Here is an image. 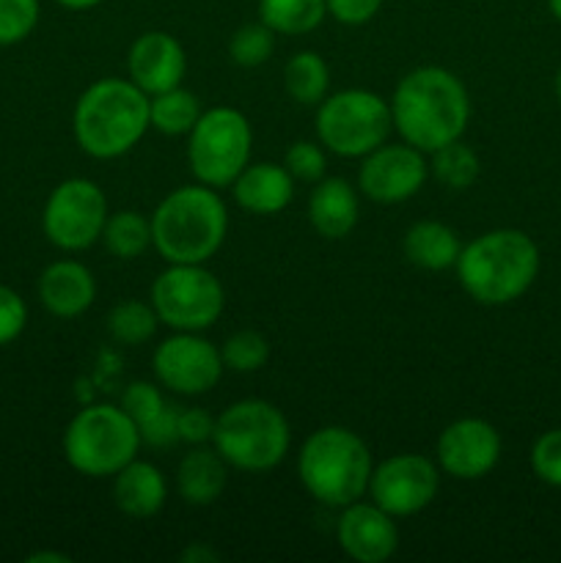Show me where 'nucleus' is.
Wrapping results in <instances>:
<instances>
[{
    "label": "nucleus",
    "mask_w": 561,
    "mask_h": 563,
    "mask_svg": "<svg viewBox=\"0 0 561 563\" xmlns=\"http://www.w3.org/2000/svg\"><path fill=\"white\" fill-rule=\"evenodd\" d=\"M152 308L160 324L179 333H201L212 328L226 306L218 275L204 264H168L152 284Z\"/></svg>",
    "instance_id": "9d476101"
},
{
    "label": "nucleus",
    "mask_w": 561,
    "mask_h": 563,
    "mask_svg": "<svg viewBox=\"0 0 561 563\" xmlns=\"http://www.w3.org/2000/svg\"><path fill=\"white\" fill-rule=\"evenodd\" d=\"M138 432H141V443L152 445V449H168V445L179 443V410L165 407L152 421L138 427Z\"/></svg>",
    "instance_id": "e433bc0d"
},
{
    "label": "nucleus",
    "mask_w": 561,
    "mask_h": 563,
    "mask_svg": "<svg viewBox=\"0 0 561 563\" xmlns=\"http://www.w3.org/2000/svg\"><path fill=\"white\" fill-rule=\"evenodd\" d=\"M38 0H0V47L25 42L38 25Z\"/></svg>",
    "instance_id": "2f4dec72"
},
{
    "label": "nucleus",
    "mask_w": 561,
    "mask_h": 563,
    "mask_svg": "<svg viewBox=\"0 0 561 563\" xmlns=\"http://www.w3.org/2000/svg\"><path fill=\"white\" fill-rule=\"evenodd\" d=\"M152 247L168 264H207L229 234V209L215 187L170 190L152 212Z\"/></svg>",
    "instance_id": "20e7f679"
},
{
    "label": "nucleus",
    "mask_w": 561,
    "mask_h": 563,
    "mask_svg": "<svg viewBox=\"0 0 561 563\" xmlns=\"http://www.w3.org/2000/svg\"><path fill=\"white\" fill-rule=\"evenodd\" d=\"M328 14L324 0H258V20L280 36H306Z\"/></svg>",
    "instance_id": "b1692460"
},
{
    "label": "nucleus",
    "mask_w": 561,
    "mask_h": 563,
    "mask_svg": "<svg viewBox=\"0 0 561 563\" xmlns=\"http://www.w3.org/2000/svg\"><path fill=\"white\" fill-rule=\"evenodd\" d=\"M501 432L484 418H457L440 432L435 460L457 482H479L501 462Z\"/></svg>",
    "instance_id": "2eb2a0df"
},
{
    "label": "nucleus",
    "mask_w": 561,
    "mask_h": 563,
    "mask_svg": "<svg viewBox=\"0 0 561 563\" xmlns=\"http://www.w3.org/2000/svg\"><path fill=\"white\" fill-rule=\"evenodd\" d=\"M168 498V482L152 462L132 460L113 476V500L121 515L132 520H152L160 515Z\"/></svg>",
    "instance_id": "412c9836"
},
{
    "label": "nucleus",
    "mask_w": 561,
    "mask_h": 563,
    "mask_svg": "<svg viewBox=\"0 0 561 563\" xmlns=\"http://www.w3.org/2000/svg\"><path fill=\"white\" fill-rule=\"evenodd\" d=\"M284 165L295 176V181H314L317 185L324 176V168H328V157H324L322 143L297 141L286 152Z\"/></svg>",
    "instance_id": "72a5a7b5"
},
{
    "label": "nucleus",
    "mask_w": 561,
    "mask_h": 563,
    "mask_svg": "<svg viewBox=\"0 0 561 563\" xmlns=\"http://www.w3.org/2000/svg\"><path fill=\"white\" fill-rule=\"evenodd\" d=\"M105 220H108V198L102 187L77 176L61 181L50 192L42 212V229L58 251L77 253L102 240Z\"/></svg>",
    "instance_id": "9b49d317"
},
{
    "label": "nucleus",
    "mask_w": 561,
    "mask_h": 563,
    "mask_svg": "<svg viewBox=\"0 0 561 563\" xmlns=\"http://www.w3.org/2000/svg\"><path fill=\"white\" fill-rule=\"evenodd\" d=\"M215 418L201 407H187L179 410V443L187 445H207L212 443Z\"/></svg>",
    "instance_id": "4c0bfd02"
},
{
    "label": "nucleus",
    "mask_w": 561,
    "mask_h": 563,
    "mask_svg": "<svg viewBox=\"0 0 561 563\" xmlns=\"http://www.w3.org/2000/svg\"><path fill=\"white\" fill-rule=\"evenodd\" d=\"M102 242L116 258L132 262L152 247V220L143 218L135 209H121V212L108 214Z\"/></svg>",
    "instance_id": "bb28decb"
},
{
    "label": "nucleus",
    "mask_w": 561,
    "mask_h": 563,
    "mask_svg": "<svg viewBox=\"0 0 561 563\" xmlns=\"http://www.w3.org/2000/svg\"><path fill=\"white\" fill-rule=\"evenodd\" d=\"M402 251L413 267L427 269V273H443L457 264L462 242L451 225L440 223V220H418L407 229Z\"/></svg>",
    "instance_id": "5701e85b"
},
{
    "label": "nucleus",
    "mask_w": 561,
    "mask_h": 563,
    "mask_svg": "<svg viewBox=\"0 0 561 563\" xmlns=\"http://www.w3.org/2000/svg\"><path fill=\"white\" fill-rule=\"evenodd\" d=\"M28 324V306L11 286L0 284V346L22 335Z\"/></svg>",
    "instance_id": "c9c22d12"
},
{
    "label": "nucleus",
    "mask_w": 561,
    "mask_h": 563,
    "mask_svg": "<svg viewBox=\"0 0 561 563\" xmlns=\"http://www.w3.org/2000/svg\"><path fill=\"white\" fill-rule=\"evenodd\" d=\"M154 377L163 388L179 396H204L220 383L226 366L220 350L198 333L168 335L152 357Z\"/></svg>",
    "instance_id": "f8f14e48"
},
{
    "label": "nucleus",
    "mask_w": 561,
    "mask_h": 563,
    "mask_svg": "<svg viewBox=\"0 0 561 563\" xmlns=\"http://www.w3.org/2000/svg\"><path fill=\"white\" fill-rule=\"evenodd\" d=\"M182 561L185 563H198V561H218V553L209 548H204V544H190V548L182 553Z\"/></svg>",
    "instance_id": "ea45409f"
},
{
    "label": "nucleus",
    "mask_w": 561,
    "mask_h": 563,
    "mask_svg": "<svg viewBox=\"0 0 561 563\" xmlns=\"http://www.w3.org/2000/svg\"><path fill=\"white\" fill-rule=\"evenodd\" d=\"M138 423L121 405H88L66 427L61 449L72 471L88 478H113L141 451Z\"/></svg>",
    "instance_id": "0eeeda50"
},
{
    "label": "nucleus",
    "mask_w": 561,
    "mask_h": 563,
    "mask_svg": "<svg viewBox=\"0 0 561 563\" xmlns=\"http://www.w3.org/2000/svg\"><path fill=\"white\" fill-rule=\"evenodd\" d=\"M542 256L539 245L520 229H493L462 245L457 280L479 306H509L537 280Z\"/></svg>",
    "instance_id": "f03ea898"
},
{
    "label": "nucleus",
    "mask_w": 561,
    "mask_h": 563,
    "mask_svg": "<svg viewBox=\"0 0 561 563\" xmlns=\"http://www.w3.org/2000/svg\"><path fill=\"white\" fill-rule=\"evenodd\" d=\"M44 561L69 563V555H64V553H33V555H28V563H44Z\"/></svg>",
    "instance_id": "79ce46f5"
},
{
    "label": "nucleus",
    "mask_w": 561,
    "mask_h": 563,
    "mask_svg": "<svg viewBox=\"0 0 561 563\" xmlns=\"http://www.w3.org/2000/svg\"><path fill=\"white\" fill-rule=\"evenodd\" d=\"M127 71L130 80L148 97L168 91L182 86L187 75L185 47L179 38L165 31L141 33L127 53Z\"/></svg>",
    "instance_id": "f3484780"
},
{
    "label": "nucleus",
    "mask_w": 561,
    "mask_h": 563,
    "mask_svg": "<svg viewBox=\"0 0 561 563\" xmlns=\"http://www.w3.org/2000/svg\"><path fill=\"white\" fill-rule=\"evenodd\" d=\"M372 451L361 434L346 427H322L311 432L297 454V476L314 500L333 509L355 504L369 493Z\"/></svg>",
    "instance_id": "39448f33"
},
{
    "label": "nucleus",
    "mask_w": 561,
    "mask_h": 563,
    "mask_svg": "<svg viewBox=\"0 0 561 563\" xmlns=\"http://www.w3.org/2000/svg\"><path fill=\"white\" fill-rule=\"evenodd\" d=\"M429 170L446 190L462 192L476 185L479 174H482V163H479V154L468 143H462L460 137V141L446 143L438 152H432Z\"/></svg>",
    "instance_id": "cd10ccee"
},
{
    "label": "nucleus",
    "mask_w": 561,
    "mask_h": 563,
    "mask_svg": "<svg viewBox=\"0 0 561 563\" xmlns=\"http://www.w3.org/2000/svg\"><path fill=\"white\" fill-rule=\"evenodd\" d=\"M553 88H556V97H559V102H561V66H559V71H556Z\"/></svg>",
    "instance_id": "c03bdc74"
},
{
    "label": "nucleus",
    "mask_w": 561,
    "mask_h": 563,
    "mask_svg": "<svg viewBox=\"0 0 561 563\" xmlns=\"http://www.w3.org/2000/svg\"><path fill=\"white\" fill-rule=\"evenodd\" d=\"M548 9H550V14L561 22V0H548Z\"/></svg>",
    "instance_id": "37998d69"
},
{
    "label": "nucleus",
    "mask_w": 561,
    "mask_h": 563,
    "mask_svg": "<svg viewBox=\"0 0 561 563\" xmlns=\"http://www.w3.org/2000/svg\"><path fill=\"white\" fill-rule=\"evenodd\" d=\"M58 5H64V9L69 11H88V9H97L102 0H55Z\"/></svg>",
    "instance_id": "a19ab883"
},
{
    "label": "nucleus",
    "mask_w": 561,
    "mask_h": 563,
    "mask_svg": "<svg viewBox=\"0 0 561 563\" xmlns=\"http://www.w3.org/2000/svg\"><path fill=\"white\" fill-rule=\"evenodd\" d=\"M391 119L402 141L432 154L465 135L471 97L454 71L443 66H418L407 71L391 97Z\"/></svg>",
    "instance_id": "f257e3e1"
},
{
    "label": "nucleus",
    "mask_w": 561,
    "mask_h": 563,
    "mask_svg": "<svg viewBox=\"0 0 561 563\" xmlns=\"http://www.w3.org/2000/svg\"><path fill=\"white\" fill-rule=\"evenodd\" d=\"M361 214L355 187L341 176H322L308 198V220L324 240H344L352 234Z\"/></svg>",
    "instance_id": "aec40b11"
},
{
    "label": "nucleus",
    "mask_w": 561,
    "mask_h": 563,
    "mask_svg": "<svg viewBox=\"0 0 561 563\" xmlns=\"http://www.w3.org/2000/svg\"><path fill=\"white\" fill-rule=\"evenodd\" d=\"M226 478H229V465L215 451V445L212 449L193 445L176 467V489H179V498L190 506L215 504L223 495Z\"/></svg>",
    "instance_id": "4be33fe9"
},
{
    "label": "nucleus",
    "mask_w": 561,
    "mask_h": 563,
    "mask_svg": "<svg viewBox=\"0 0 561 563\" xmlns=\"http://www.w3.org/2000/svg\"><path fill=\"white\" fill-rule=\"evenodd\" d=\"M160 319L154 313L152 302L143 300H121L108 313V333L116 344L141 346L157 330Z\"/></svg>",
    "instance_id": "c85d7f7f"
},
{
    "label": "nucleus",
    "mask_w": 561,
    "mask_h": 563,
    "mask_svg": "<svg viewBox=\"0 0 561 563\" xmlns=\"http://www.w3.org/2000/svg\"><path fill=\"white\" fill-rule=\"evenodd\" d=\"M429 163L424 152L410 143L377 146L363 157L358 168V190L374 203H402L427 185Z\"/></svg>",
    "instance_id": "4468645a"
},
{
    "label": "nucleus",
    "mask_w": 561,
    "mask_h": 563,
    "mask_svg": "<svg viewBox=\"0 0 561 563\" xmlns=\"http://www.w3.org/2000/svg\"><path fill=\"white\" fill-rule=\"evenodd\" d=\"M317 137L324 152L339 157H366L388 141L394 130L391 102L366 88H346L317 104Z\"/></svg>",
    "instance_id": "6e6552de"
},
{
    "label": "nucleus",
    "mask_w": 561,
    "mask_h": 563,
    "mask_svg": "<svg viewBox=\"0 0 561 563\" xmlns=\"http://www.w3.org/2000/svg\"><path fill=\"white\" fill-rule=\"evenodd\" d=\"M275 36L278 33L270 31L262 20L248 22V25L237 27L229 38V58L242 69H256L264 66L275 53Z\"/></svg>",
    "instance_id": "c756f323"
},
{
    "label": "nucleus",
    "mask_w": 561,
    "mask_h": 563,
    "mask_svg": "<svg viewBox=\"0 0 561 563\" xmlns=\"http://www.w3.org/2000/svg\"><path fill=\"white\" fill-rule=\"evenodd\" d=\"M223 366L231 372L251 374L258 372L270 361V344L258 330H237L220 346Z\"/></svg>",
    "instance_id": "7c9ffc66"
},
{
    "label": "nucleus",
    "mask_w": 561,
    "mask_h": 563,
    "mask_svg": "<svg viewBox=\"0 0 561 563\" xmlns=\"http://www.w3.org/2000/svg\"><path fill=\"white\" fill-rule=\"evenodd\" d=\"M148 121V93L124 77H102L77 97L72 132L94 159H116L143 141Z\"/></svg>",
    "instance_id": "7ed1b4c3"
},
{
    "label": "nucleus",
    "mask_w": 561,
    "mask_h": 563,
    "mask_svg": "<svg viewBox=\"0 0 561 563\" xmlns=\"http://www.w3.org/2000/svg\"><path fill=\"white\" fill-rule=\"evenodd\" d=\"M201 113L204 110L196 93L182 86L148 97V121H152V130L163 132V135H187Z\"/></svg>",
    "instance_id": "a878e982"
},
{
    "label": "nucleus",
    "mask_w": 561,
    "mask_h": 563,
    "mask_svg": "<svg viewBox=\"0 0 561 563\" xmlns=\"http://www.w3.org/2000/svg\"><path fill=\"white\" fill-rule=\"evenodd\" d=\"M231 192L245 212L270 218V214L284 212L292 203L295 176L286 170V165L278 163H248L231 185Z\"/></svg>",
    "instance_id": "6ab92c4d"
},
{
    "label": "nucleus",
    "mask_w": 561,
    "mask_h": 563,
    "mask_svg": "<svg viewBox=\"0 0 561 563\" xmlns=\"http://www.w3.org/2000/svg\"><path fill=\"white\" fill-rule=\"evenodd\" d=\"M324 3H328V14L336 22L350 27L366 25L383 9V0H324Z\"/></svg>",
    "instance_id": "58836bf2"
},
{
    "label": "nucleus",
    "mask_w": 561,
    "mask_h": 563,
    "mask_svg": "<svg viewBox=\"0 0 561 563\" xmlns=\"http://www.w3.org/2000/svg\"><path fill=\"white\" fill-rule=\"evenodd\" d=\"M284 88L297 104H319L328 97L330 69L314 49H300L284 66Z\"/></svg>",
    "instance_id": "393cba45"
},
{
    "label": "nucleus",
    "mask_w": 561,
    "mask_h": 563,
    "mask_svg": "<svg viewBox=\"0 0 561 563\" xmlns=\"http://www.w3.org/2000/svg\"><path fill=\"white\" fill-rule=\"evenodd\" d=\"M38 300L53 317L77 319L97 300V280L82 262L75 258H58L47 264L38 275Z\"/></svg>",
    "instance_id": "a211bd4d"
},
{
    "label": "nucleus",
    "mask_w": 561,
    "mask_h": 563,
    "mask_svg": "<svg viewBox=\"0 0 561 563\" xmlns=\"http://www.w3.org/2000/svg\"><path fill=\"white\" fill-rule=\"evenodd\" d=\"M253 130L242 110L218 104L204 110L187 132V163L201 185L231 187L251 163Z\"/></svg>",
    "instance_id": "1a4fd4ad"
},
{
    "label": "nucleus",
    "mask_w": 561,
    "mask_h": 563,
    "mask_svg": "<svg viewBox=\"0 0 561 563\" xmlns=\"http://www.w3.org/2000/svg\"><path fill=\"white\" fill-rule=\"evenodd\" d=\"M438 489V462L424 454H396L372 471L369 498L396 520V517H413L427 509Z\"/></svg>",
    "instance_id": "ddd939ff"
},
{
    "label": "nucleus",
    "mask_w": 561,
    "mask_h": 563,
    "mask_svg": "<svg viewBox=\"0 0 561 563\" xmlns=\"http://www.w3.org/2000/svg\"><path fill=\"white\" fill-rule=\"evenodd\" d=\"M336 542L346 559L358 563H383L399 548V528L377 504L355 500L341 509L336 522Z\"/></svg>",
    "instance_id": "dca6fc26"
},
{
    "label": "nucleus",
    "mask_w": 561,
    "mask_h": 563,
    "mask_svg": "<svg viewBox=\"0 0 561 563\" xmlns=\"http://www.w3.org/2000/svg\"><path fill=\"white\" fill-rule=\"evenodd\" d=\"M165 407L168 405H165L163 390H160L157 385L146 383V379H138V383L127 385L124 396H121V410H124L138 427L152 421V418L157 416V412H163Z\"/></svg>",
    "instance_id": "f704fd0d"
},
{
    "label": "nucleus",
    "mask_w": 561,
    "mask_h": 563,
    "mask_svg": "<svg viewBox=\"0 0 561 563\" xmlns=\"http://www.w3.org/2000/svg\"><path fill=\"white\" fill-rule=\"evenodd\" d=\"M531 471L542 484L561 489V429H550L534 440Z\"/></svg>",
    "instance_id": "473e14b6"
},
{
    "label": "nucleus",
    "mask_w": 561,
    "mask_h": 563,
    "mask_svg": "<svg viewBox=\"0 0 561 563\" xmlns=\"http://www.w3.org/2000/svg\"><path fill=\"white\" fill-rule=\"evenodd\" d=\"M212 445L234 471L267 473L289 454L292 429L275 405L242 399L215 418Z\"/></svg>",
    "instance_id": "423d86ee"
}]
</instances>
